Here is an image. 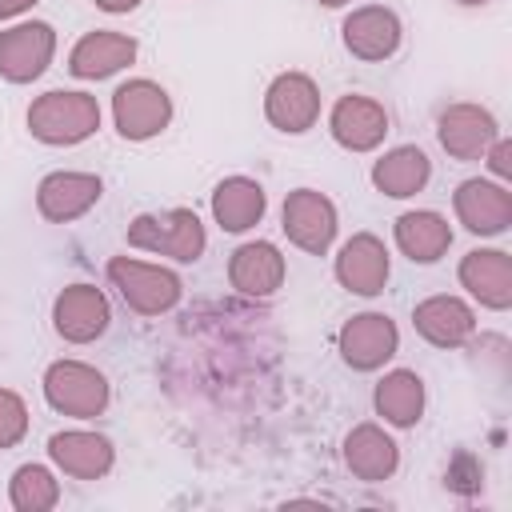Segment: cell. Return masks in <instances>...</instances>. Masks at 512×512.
Wrapping results in <instances>:
<instances>
[{
	"label": "cell",
	"mask_w": 512,
	"mask_h": 512,
	"mask_svg": "<svg viewBox=\"0 0 512 512\" xmlns=\"http://www.w3.org/2000/svg\"><path fill=\"white\" fill-rule=\"evenodd\" d=\"M336 276L356 296H376L388 280V252L372 232L352 236L336 256Z\"/></svg>",
	"instance_id": "7c38bea8"
},
{
	"label": "cell",
	"mask_w": 512,
	"mask_h": 512,
	"mask_svg": "<svg viewBox=\"0 0 512 512\" xmlns=\"http://www.w3.org/2000/svg\"><path fill=\"white\" fill-rule=\"evenodd\" d=\"M456 204V216L468 232H480V236H496L512 224V192L504 184H492V180H464L452 196Z\"/></svg>",
	"instance_id": "9c48e42d"
},
{
	"label": "cell",
	"mask_w": 512,
	"mask_h": 512,
	"mask_svg": "<svg viewBox=\"0 0 512 512\" xmlns=\"http://www.w3.org/2000/svg\"><path fill=\"white\" fill-rule=\"evenodd\" d=\"M284 232L292 244H300L304 252L320 256L332 236H336V208L328 196H320L316 188H296L284 200Z\"/></svg>",
	"instance_id": "8992f818"
},
{
	"label": "cell",
	"mask_w": 512,
	"mask_h": 512,
	"mask_svg": "<svg viewBox=\"0 0 512 512\" xmlns=\"http://www.w3.org/2000/svg\"><path fill=\"white\" fill-rule=\"evenodd\" d=\"M212 216L224 232H244L264 216V188L248 176H228L212 192Z\"/></svg>",
	"instance_id": "603a6c76"
},
{
	"label": "cell",
	"mask_w": 512,
	"mask_h": 512,
	"mask_svg": "<svg viewBox=\"0 0 512 512\" xmlns=\"http://www.w3.org/2000/svg\"><path fill=\"white\" fill-rule=\"evenodd\" d=\"M428 176H432V164H428V156L416 144L392 148L372 168V184L380 192H388V196H412V192H420L428 184Z\"/></svg>",
	"instance_id": "d4e9b609"
},
{
	"label": "cell",
	"mask_w": 512,
	"mask_h": 512,
	"mask_svg": "<svg viewBox=\"0 0 512 512\" xmlns=\"http://www.w3.org/2000/svg\"><path fill=\"white\" fill-rule=\"evenodd\" d=\"M108 280L120 288V296L128 300V308H136L144 316L168 312L180 300V280L168 268H156V264H144V260L116 256L108 264Z\"/></svg>",
	"instance_id": "277c9868"
},
{
	"label": "cell",
	"mask_w": 512,
	"mask_h": 512,
	"mask_svg": "<svg viewBox=\"0 0 512 512\" xmlns=\"http://www.w3.org/2000/svg\"><path fill=\"white\" fill-rule=\"evenodd\" d=\"M344 460L360 480H388L396 472V444L392 436H384L376 424H360L352 428V436L344 440Z\"/></svg>",
	"instance_id": "cb8c5ba5"
},
{
	"label": "cell",
	"mask_w": 512,
	"mask_h": 512,
	"mask_svg": "<svg viewBox=\"0 0 512 512\" xmlns=\"http://www.w3.org/2000/svg\"><path fill=\"white\" fill-rule=\"evenodd\" d=\"M460 4H488V0H460Z\"/></svg>",
	"instance_id": "836d02e7"
},
{
	"label": "cell",
	"mask_w": 512,
	"mask_h": 512,
	"mask_svg": "<svg viewBox=\"0 0 512 512\" xmlns=\"http://www.w3.org/2000/svg\"><path fill=\"white\" fill-rule=\"evenodd\" d=\"M488 148H492V152H488L492 172H496V176H508V172H512V144H508V140H492Z\"/></svg>",
	"instance_id": "f546056e"
},
{
	"label": "cell",
	"mask_w": 512,
	"mask_h": 512,
	"mask_svg": "<svg viewBox=\"0 0 512 512\" xmlns=\"http://www.w3.org/2000/svg\"><path fill=\"white\" fill-rule=\"evenodd\" d=\"M384 132H388V116H384V108L376 100H368V96L336 100V108H332V136L344 148L368 152V148H376L384 140Z\"/></svg>",
	"instance_id": "e0dca14e"
},
{
	"label": "cell",
	"mask_w": 512,
	"mask_h": 512,
	"mask_svg": "<svg viewBox=\"0 0 512 512\" xmlns=\"http://www.w3.org/2000/svg\"><path fill=\"white\" fill-rule=\"evenodd\" d=\"M448 488H456V492H476L480 488V460L472 452H456V460L448 468Z\"/></svg>",
	"instance_id": "f1b7e54d"
},
{
	"label": "cell",
	"mask_w": 512,
	"mask_h": 512,
	"mask_svg": "<svg viewBox=\"0 0 512 512\" xmlns=\"http://www.w3.org/2000/svg\"><path fill=\"white\" fill-rule=\"evenodd\" d=\"M396 244H400V252H404L408 260L432 264V260H440V256L448 252L452 228H448V220L436 216V212H404V216L396 220Z\"/></svg>",
	"instance_id": "7402d4cb"
},
{
	"label": "cell",
	"mask_w": 512,
	"mask_h": 512,
	"mask_svg": "<svg viewBox=\"0 0 512 512\" xmlns=\"http://www.w3.org/2000/svg\"><path fill=\"white\" fill-rule=\"evenodd\" d=\"M412 324H416V332H420L428 344L456 348V344H464V340L472 336L476 316H472V308H468L464 300H456V296H432V300L416 304Z\"/></svg>",
	"instance_id": "ac0fdd59"
},
{
	"label": "cell",
	"mask_w": 512,
	"mask_h": 512,
	"mask_svg": "<svg viewBox=\"0 0 512 512\" xmlns=\"http://www.w3.org/2000/svg\"><path fill=\"white\" fill-rule=\"evenodd\" d=\"M52 320H56V332L72 344H88L96 340L104 328H108V300L100 288L92 284H72L56 296V308H52Z\"/></svg>",
	"instance_id": "8fae6325"
},
{
	"label": "cell",
	"mask_w": 512,
	"mask_h": 512,
	"mask_svg": "<svg viewBox=\"0 0 512 512\" xmlns=\"http://www.w3.org/2000/svg\"><path fill=\"white\" fill-rule=\"evenodd\" d=\"M492 140H496V120L476 104H452L440 116V144L456 160H476Z\"/></svg>",
	"instance_id": "2e32d148"
},
{
	"label": "cell",
	"mask_w": 512,
	"mask_h": 512,
	"mask_svg": "<svg viewBox=\"0 0 512 512\" xmlns=\"http://www.w3.org/2000/svg\"><path fill=\"white\" fill-rule=\"evenodd\" d=\"M28 432V408L16 392L0 388V448H12Z\"/></svg>",
	"instance_id": "83f0119b"
},
{
	"label": "cell",
	"mask_w": 512,
	"mask_h": 512,
	"mask_svg": "<svg viewBox=\"0 0 512 512\" xmlns=\"http://www.w3.org/2000/svg\"><path fill=\"white\" fill-rule=\"evenodd\" d=\"M56 496H60V488H56L48 468H40V464L16 468V476H12V504L20 512H44V508L56 504Z\"/></svg>",
	"instance_id": "4316f807"
},
{
	"label": "cell",
	"mask_w": 512,
	"mask_h": 512,
	"mask_svg": "<svg viewBox=\"0 0 512 512\" xmlns=\"http://www.w3.org/2000/svg\"><path fill=\"white\" fill-rule=\"evenodd\" d=\"M264 116L280 128V132H304L316 124L320 116V92L304 72H284L268 84L264 96Z\"/></svg>",
	"instance_id": "ba28073f"
},
{
	"label": "cell",
	"mask_w": 512,
	"mask_h": 512,
	"mask_svg": "<svg viewBox=\"0 0 512 512\" xmlns=\"http://www.w3.org/2000/svg\"><path fill=\"white\" fill-rule=\"evenodd\" d=\"M96 4H100L104 12H132L140 0H96Z\"/></svg>",
	"instance_id": "1f68e13d"
},
{
	"label": "cell",
	"mask_w": 512,
	"mask_h": 512,
	"mask_svg": "<svg viewBox=\"0 0 512 512\" xmlns=\"http://www.w3.org/2000/svg\"><path fill=\"white\" fill-rule=\"evenodd\" d=\"M460 284L488 308L512 304V260L500 248H476L460 260Z\"/></svg>",
	"instance_id": "4fadbf2b"
},
{
	"label": "cell",
	"mask_w": 512,
	"mask_h": 512,
	"mask_svg": "<svg viewBox=\"0 0 512 512\" xmlns=\"http://www.w3.org/2000/svg\"><path fill=\"white\" fill-rule=\"evenodd\" d=\"M28 128L44 144H80L100 128V104L88 92H44L28 108Z\"/></svg>",
	"instance_id": "6da1fadb"
},
{
	"label": "cell",
	"mask_w": 512,
	"mask_h": 512,
	"mask_svg": "<svg viewBox=\"0 0 512 512\" xmlns=\"http://www.w3.org/2000/svg\"><path fill=\"white\" fill-rule=\"evenodd\" d=\"M44 396H48V404L56 412L92 420L108 404V380L96 368L80 364V360H56L44 372Z\"/></svg>",
	"instance_id": "3957f363"
},
{
	"label": "cell",
	"mask_w": 512,
	"mask_h": 512,
	"mask_svg": "<svg viewBox=\"0 0 512 512\" xmlns=\"http://www.w3.org/2000/svg\"><path fill=\"white\" fill-rule=\"evenodd\" d=\"M128 244L188 264L204 252V224L192 208H172L164 216H136L128 224Z\"/></svg>",
	"instance_id": "7a4b0ae2"
},
{
	"label": "cell",
	"mask_w": 512,
	"mask_h": 512,
	"mask_svg": "<svg viewBox=\"0 0 512 512\" xmlns=\"http://www.w3.org/2000/svg\"><path fill=\"white\" fill-rule=\"evenodd\" d=\"M228 276H232V288H240V292H248V296H268V292H276L280 280H284V256H280L268 240L244 244V248L232 252Z\"/></svg>",
	"instance_id": "44dd1931"
},
{
	"label": "cell",
	"mask_w": 512,
	"mask_h": 512,
	"mask_svg": "<svg viewBox=\"0 0 512 512\" xmlns=\"http://www.w3.org/2000/svg\"><path fill=\"white\" fill-rule=\"evenodd\" d=\"M400 336H396V324L380 312H364V316H352L344 328H340V356L344 364L368 372V368H380L392 352H396Z\"/></svg>",
	"instance_id": "30bf717a"
},
{
	"label": "cell",
	"mask_w": 512,
	"mask_h": 512,
	"mask_svg": "<svg viewBox=\"0 0 512 512\" xmlns=\"http://www.w3.org/2000/svg\"><path fill=\"white\" fill-rule=\"evenodd\" d=\"M100 200V180L92 172H52L36 188V208L48 220H76Z\"/></svg>",
	"instance_id": "9a60e30c"
},
{
	"label": "cell",
	"mask_w": 512,
	"mask_h": 512,
	"mask_svg": "<svg viewBox=\"0 0 512 512\" xmlns=\"http://www.w3.org/2000/svg\"><path fill=\"white\" fill-rule=\"evenodd\" d=\"M52 48H56V36L48 24L32 20V24H16L8 32H0V76L24 84V80H36L48 60H52Z\"/></svg>",
	"instance_id": "52a82bcc"
},
{
	"label": "cell",
	"mask_w": 512,
	"mask_h": 512,
	"mask_svg": "<svg viewBox=\"0 0 512 512\" xmlns=\"http://www.w3.org/2000/svg\"><path fill=\"white\" fill-rule=\"evenodd\" d=\"M320 4H328V8H340V4H348V0H320Z\"/></svg>",
	"instance_id": "d6a6232c"
},
{
	"label": "cell",
	"mask_w": 512,
	"mask_h": 512,
	"mask_svg": "<svg viewBox=\"0 0 512 512\" xmlns=\"http://www.w3.org/2000/svg\"><path fill=\"white\" fill-rule=\"evenodd\" d=\"M136 60V40L132 36H120V32H88L72 56H68V68L84 80H100V76H112L120 72L124 64Z\"/></svg>",
	"instance_id": "d6986e66"
},
{
	"label": "cell",
	"mask_w": 512,
	"mask_h": 512,
	"mask_svg": "<svg viewBox=\"0 0 512 512\" xmlns=\"http://www.w3.org/2000/svg\"><path fill=\"white\" fill-rule=\"evenodd\" d=\"M344 48L360 60H384L400 48V20L380 4L356 8L344 20Z\"/></svg>",
	"instance_id": "5bb4252c"
},
{
	"label": "cell",
	"mask_w": 512,
	"mask_h": 512,
	"mask_svg": "<svg viewBox=\"0 0 512 512\" xmlns=\"http://www.w3.org/2000/svg\"><path fill=\"white\" fill-rule=\"evenodd\" d=\"M48 452L76 480H96L112 468V444L96 432H56L48 440Z\"/></svg>",
	"instance_id": "ffe728a7"
},
{
	"label": "cell",
	"mask_w": 512,
	"mask_h": 512,
	"mask_svg": "<svg viewBox=\"0 0 512 512\" xmlns=\"http://www.w3.org/2000/svg\"><path fill=\"white\" fill-rule=\"evenodd\" d=\"M36 0H0V20L4 16H16V12H24V8H32Z\"/></svg>",
	"instance_id": "4dcf8cb0"
},
{
	"label": "cell",
	"mask_w": 512,
	"mask_h": 512,
	"mask_svg": "<svg viewBox=\"0 0 512 512\" xmlns=\"http://www.w3.org/2000/svg\"><path fill=\"white\" fill-rule=\"evenodd\" d=\"M376 412H380L388 424H396V428L416 424L420 412H424V380H420L416 372H408V368L388 372V376L376 384Z\"/></svg>",
	"instance_id": "484cf974"
},
{
	"label": "cell",
	"mask_w": 512,
	"mask_h": 512,
	"mask_svg": "<svg viewBox=\"0 0 512 512\" xmlns=\"http://www.w3.org/2000/svg\"><path fill=\"white\" fill-rule=\"evenodd\" d=\"M112 116L124 140H148L172 120V100L152 80H128L112 96Z\"/></svg>",
	"instance_id": "5b68a950"
}]
</instances>
